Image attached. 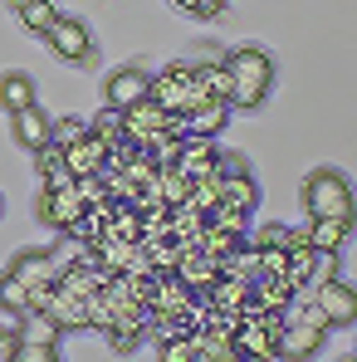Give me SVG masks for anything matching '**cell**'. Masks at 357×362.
<instances>
[{"label":"cell","mask_w":357,"mask_h":362,"mask_svg":"<svg viewBox=\"0 0 357 362\" xmlns=\"http://www.w3.org/2000/svg\"><path fill=\"white\" fill-rule=\"evenodd\" d=\"M216 157H221V142H216V137H201V132H191V137H181L177 167H181V172H186L191 181H201V177H221Z\"/></svg>","instance_id":"10"},{"label":"cell","mask_w":357,"mask_h":362,"mask_svg":"<svg viewBox=\"0 0 357 362\" xmlns=\"http://www.w3.org/2000/svg\"><path fill=\"white\" fill-rule=\"evenodd\" d=\"M206 226H221V230H235V235H250V211H235L226 201H216L206 211Z\"/></svg>","instance_id":"33"},{"label":"cell","mask_w":357,"mask_h":362,"mask_svg":"<svg viewBox=\"0 0 357 362\" xmlns=\"http://www.w3.org/2000/svg\"><path fill=\"white\" fill-rule=\"evenodd\" d=\"M284 250H289V274H294L298 284H308L313 279V259H318V245L308 240V226L303 230H289V245Z\"/></svg>","instance_id":"22"},{"label":"cell","mask_w":357,"mask_h":362,"mask_svg":"<svg viewBox=\"0 0 357 362\" xmlns=\"http://www.w3.org/2000/svg\"><path fill=\"white\" fill-rule=\"evenodd\" d=\"M83 216V196H78V181L64 186V191H49L40 186L35 191V221H45L49 230H74V221Z\"/></svg>","instance_id":"8"},{"label":"cell","mask_w":357,"mask_h":362,"mask_svg":"<svg viewBox=\"0 0 357 362\" xmlns=\"http://www.w3.org/2000/svg\"><path fill=\"white\" fill-rule=\"evenodd\" d=\"M45 40H49V49H54L64 64H78V69H88V64L98 59V49H93V35H88V25H83L78 15H54V25L45 30Z\"/></svg>","instance_id":"6"},{"label":"cell","mask_w":357,"mask_h":362,"mask_svg":"<svg viewBox=\"0 0 357 362\" xmlns=\"http://www.w3.org/2000/svg\"><path fill=\"white\" fill-rule=\"evenodd\" d=\"M259 274H289V250H284V245L259 250Z\"/></svg>","instance_id":"42"},{"label":"cell","mask_w":357,"mask_h":362,"mask_svg":"<svg viewBox=\"0 0 357 362\" xmlns=\"http://www.w3.org/2000/svg\"><path fill=\"white\" fill-rule=\"evenodd\" d=\"M328 343V318L318 313V303L308 299V289H298L294 303L284 308V328H279V358H313Z\"/></svg>","instance_id":"2"},{"label":"cell","mask_w":357,"mask_h":362,"mask_svg":"<svg viewBox=\"0 0 357 362\" xmlns=\"http://www.w3.org/2000/svg\"><path fill=\"white\" fill-rule=\"evenodd\" d=\"M157 191H162V201H167V206H181V201L191 196V177L172 162V167H162V172H157Z\"/></svg>","instance_id":"30"},{"label":"cell","mask_w":357,"mask_h":362,"mask_svg":"<svg viewBox=\"0 0 357 362\" xmlns=\"http://www.w3.org/2000/svg\"><path fill=\"white\" fill-rule=\"evenodd\" d=\"M157 358H167V362H196V338H191V333L162 338V343H157Z\"/></svg>","instance_id":"36"},{"label":"cell","mask_w":357,"mask_h":362,"mask_svg":"<svg viewBox=\"0 0 357 362\" xmlns=\"http://www.w3.org/2000/svg\"><path fill=\"white\" fill-rule=\"evenodd\" d=\"M83 303H88V328H98V333H103V328L118 318V308L108 303V294H103V289H98L93 299H83Z\"/></svg>","instance_id":"39"},{"label":"cell","mask_w":357,"mask_h":362,"mask_svg":"<svg viewBox=\"0 0 357 362\" xmlns=\"http://www.w3.org/2000/svg\"><path fill=\"white\" fill-rule=\"evenodd\" d=\"M0 313H10V318H25L30 313V284L15 269L0 274Z\"/></svg>","instance_id":"27"},{"label":"cell","mask_w":357,"mask_h":362,"mask_svg":"<svg viewBox=\"0 0 357 362\" xmlns=\"http://www.w3.org/2000/svg\"><path fill=\"white\" fill-rule=\"evenodd\" d=\"M235 245H245V235H235V230H221V226H206V235H201V255L226 259Z\"/></svg>","instance_id":"34"},{"label":"cell","mask_w":357,"mask_h":362,"mask_svg":"<svg viewBox=\"0 0 357 362\" xmlns=\"http://www.w3.org/2000/svg\"><path fill=\"white\" fill-rule=\"evenodd\" d=\"M78 196H83V206H103V201H113L103 172H98V177H78Z\"/></svg>","instance_id":"41"},{"label":"cell","mask_w":357,"mask_h":362,"mask_svg":"<svg viewBox=\"0 0 357 362\" xmlns=\"http://www.w3.org/2000/svg\"><path fill=\"white\" fill-rule=\"evenodd\" d=\"M45 313H49L59 328H88V303L74 299V294H64L59 284H54V294H49V303H45Z\"/></svg>","instance_id":"23"},{"label":"cell","mask_w":357,"mask_h":362,"mask_svg":"<svg viewBox=\"0 0 357 362\" xmlns=\"http://www.w3.org/2000/svg\"><path fill=\"white\" fill-rule=\"evenodd\" d=\"M226 69H230V108L240 113H254L269 93H274V54L264 45H240V49H226Z\"/></svg>","instance_id":"1"},{"label":"cell","mask_w":357,"mask_h":362,"mask_svg":"<svg viewBox=\"0 0 357 362\" xmlns=\"http://www.w3.org/2000/svg\"><path fill=\"white\" fill-rule=\"evenodd\" d=\"M357 230V216H313L308 221V240L318 250H343Z\"/></svg>","instance_id":"17"},{"label":"cell","mask_w":357,"mask_h":362,"mask_svg":"<svg viewBox=\"0 0 357 362\" xmlns=\"http://www.w3.org/2000/svg\"><path fill=\"white\" fill-rule=\"evenodd\" d=\"M221 201L235 206V211H254L259 206V186H254L250 172H230V177H221Z\"/></svg>","instance_id":"24"},{"label":"cell","mask_w":357,"mask_h":362,"mask_svg":"<svg viewBox=\"0 0 357 362\" xmlns=\"http://www.w3.org/2000/svg\"><path fill=\"white\" fill-rule=\"evenodd\" d=\"M103 338H108L113 353H137V343L147 338V308H127V313H118V318L103 328Z\"/></svg>","instance_id":"12"},{"label":"cell","mask_w":357,"mask_h":362,"mask_svg":"<svg viewBox=\"0 0 357 362\" xmlns=\"http://www.w3.org/2000/svg\"><path fill=\"white\" fill-rule=\"evenodd\" d=\"M88 132H93V137H98L103 147H118L122 137H127V132H122V108H113V103H108V108H103L98 118L88 122Z\"/></svg>","instance_id":"32"},{"label":"cell","mask_w":357,"mask_h":362,"mask_svg":"<svg viewBox=\"0 0 357 362\" xmlns=\"http://www.w3.org/2000/svg\"><path fill=\"white\" fill-rule=\"evenodd\" d=\"M49 122L40 113V103H30V108H20V113H10V127H15V142L25 147V152H40V147H49Z\"/></svg>","instance_id":"15"},{"label":"cell","mask_w":357,"mask_h":362,"mask_svg":"<svg viewBox=\"0 0 357 362\" xmlns=\"http://www.w3.org/2000/svg\"><path fill=\"white\" fill-rule=\"evenodd\" d=\"M162 127H167V113L157 108V98H152V93H147V98H137L132 108H122V132H127V142H132V147H152Z\"/></svg>","instance_id":"9"},{"label":"cell","mask_w":357,"mask_h":362,"mask_svg":"<svg viewBox=\"0 0 357 362\" xmlns=\"http://www.w3.org/2000/svg\"><path fill=\"white\" fill-rule=\"evenodd\" d=\"M103 162H108V147L88 132V137H78L74 147H64V167L74 172V181L78 177H98L103 172Z\"/></svg>","instance_id":"14"},{"label":"cell","mask_w":357,"mask_h":362,"mask_svg":"<svg viewBox=\"0 0 357 362\" xmlns=\"http://www.w3.org/2000/svg\"><path fill=\"white\" fill-rule=\"evenodd\" d=\"M98 245V259H103V269H127L132 264V255H137V240H118V235H103Z\"/></svg>","instance_id":"31"},{"label":"cell","mask_w":357,"mask_h":362,"mask_svg":"<svg viewBox=\"0 0 357 362\" xmlns=\"http://www.w3.org/2000/svg\"><path fill=\"white\" fill-rule=\"evenodd\" d=\"M308 299L318 303L328 328H353L357 323V284H348L343 274H328V279L308 284Z\"/></svg>","instance_id":"5"},{"label":"cell","mask_w":357,"mask_h":362,"mask_svg":"<svg viewBox=\"0 0 357 362\" xmlns=\"http://www.w3.org/2000/svg\"><path fill=\"white\" fill-rule=\"evenodd\" d=\"M230 103H221V98H206V103H196L191 113H181L186 118V137L191 132H201V137H216V132H226V122H230Z\"/></svg>","instance_id":"20"},{"label":"cell","mask_w":357,"mask_h":362,"mask_svg":"<svg viewBox=\"0 0 357 362\" xmlns=\"http://www.w3.org/2000/svg\"><path fill=\"white\" fill-rule=\"evenodd\" d=\"M15 328H20V358L15 362H54L59 358L64 328L49 313H25V318H15Z\"/></svg>","instance_id":"7"},{"label":"cell","mask_w":357,"mask_h":362,"mask_svg":"<svg viewBox=\"0 0 357 362\" xmlns=\"http://www.w3.org/2000/svg\"><path fill=\"white\" fill-rule=\"evenodd\" d=\"M167 221H172V206H147V211H142V240L167 235Z\"/></svg>","instance_id":"40"},{"label":"cell","mask_w":357,"mask_h":362,"mask_svg":"<svg viewBox=\"0 0 357 362\" xmlns=\"http://www.w3.org/2000/svg\"><path fill=\"white\" fill-rule=\"evenodd\" d=\"M245 240L254 245V250H269V245H289V226H259V230H250Z\"/></svg>","instance_id":"43"},{"label":"cell","mask_w":357,"mask_h":362,"mask_svg":"<svg viewBox=\"0 0 357 362\" xmlns=\"http://www.w3.org/2000/svg\"><path fill=\"white\" fill-rule=\"evenodd\" d=\"M20 358V328H0V362Z\"/></svg>","instance_id":"44"},{"label":"cell","mask_w":357,"mask_h":362,"mask_svg":"<svg viewBox=\"0 0 357 362\" xmlns=\"http://www.w3.org/2000/svg\"><path fill=\"white\" fill-rule=\"evenodd\" d=\"M147 93L157 98V108H162V113H191L196 103H206V88H201L196 64H191V59L162 64V69L152 74V88H147Z\"/></svg>","instance_id":"4"},{"label":"cell","mask_w":357,"mask_h":362,"mask_svg":"<svg viewBox=\"0 0 357 362\" xmlns=\"http://www.w3.org/2000/svg\"><path fill=\"white\" fill-rule=\"evenodd\" d=\"M196 294L181 284V274H152V299L147 308H167V313H191Z\"/></svg>","instance_id":"18"},{"label":"cell","mask_w":357,"mask_h":362,"mask_svg":"<svg viewBox=\"0 0 357 362\" xmlns=\"http://www.w3.org/2000/svg\"><path fill=\"white\" fill-rule=\"evenodd\" d=\"M35 93H40V88H35L30 74H0V113H20V108L40 103Z\"/></svg>","instance_id":"21"},{"label":"cell","mask_w":357,"mask_h":362,"mask_svg":"<svg viewBox=\"0 0 357 362\" xmlns=\"http://www.w3.org/2000/svg\"><path fill=\"white\" fill-rule=\"evenodd\" d=\"M235 353H240V358L274 362V358H279V338H274L264 323H254V318H240V328H235Z\"/></svg>","instance_id":"13"},{"label":"cell","mask_w":357,"mask_h":362,"mask_svg":"<svg viewBox=\"0 0 357 362\" xmlns=\"http://www.w3.org/2000/svg\"><path fill=\"white\" fill-rule=\"evenodd\" d=\"M137 245L147 250V259H152V269H157V274H177L181 255H186V250H181L172 235H157V240H137Z\"/></svg>","instance_id":"28"},{"label":"cell","mask_w":357,"mask_h":362,"mask_svg":"<svg viewBox=\"0 0 357 362\" xmlns=\"http://www.w3.org/2000/svg\"><path fill=\"white\" fill-rule=\"evenodd\" d=\"M177 274H181V284H186L191 294H206V289L221 279V259H211V255H201V250H186Z\"/></svg>","instance_id":"16"},{"label":"cell","mask_w":357,"mask_h":362,"mask_svg":"<svg viewBox=\"0 0 357 362\" xmlns=\"http://www.w3.org/2000/svg\"><path fill=\"white\" fill-rule=\"evenodd\" d=\"M108 235H118V240H142V211L127 206V201H113V211H108Z\"/></svg>","instance_id":"29"},{"label":"cell","mask_w":357,"mask_h":362,"mask_svg":"<svg viewBox=\"0 0 357 362\" xmlns=\"http://www.w3.org/2000/svg\"><path fill=\"white\" fill-rule=\"evenodd\" d=\"M181 15H196V20H221L230 10V0H172Z\"/></svg>","instance_id":"38"},{"label":"cell","mask_w":357,"mask_h":362,"mask_svg":"<svg viewBox=\"0 0 357 362\" xmlns=\"http://www.w3.org/2000/svg\"><path fill=\"white\" fill-rule=\"evenodd\" d=\"M0 211H5V196H0Z\"/></svg>","instance_id":"45"},{"label":"cell","mask_w":357,"mask_h":362,"mask_svg":"<svg viewBox=\"0 0 357 362\" xmlns=\"http://www.w3.org/2000/svg\"><path fill=\"white\" fill-rule=\"evenodd\" d=\"M250 284L254 279H240V274H221L201 299H211L216 308H245V299H250Z\"/></svg>","instance_id":"25"},{"label":"cell","mask_w":357,"mask_h":362,"mask_svg":"<svg viewBox=\"0 0 357 362\" xmlns=\"http://www.w3.org/2000/svg\"><path fill=\"white\" fill-rule=\"evenodd\" d=\"M216 201H221V177L191 181V196H186V206H196V211H211Z\"/></svg>","instance_id":"37"},{"label":"cell","mask_w":357,"mask_h":362,"mask_svg":"<svg viewBox=\"0 0 357 362\" xmlns=\"http://www.w3.org/2000/svg\"><path fill=\"white\" fill-rule=\"evenodd\" d=\"M10 269L35 289V284H54L59 279V264H54V255L49 250H20L15 259H10Z\"/></svg>","instance_id":"19"},{"label":"cell","mask_w":357,"mask_h":362,"mask_svg":"<svg viewBox=\"0 0 357 362\" xmlns=\"http://www.w3.org/2000/svg\"><path fill=\"white\" fill-rule=\"evenodd\" d=\"M298 196H303L308 221H313V216H357V191H353V181L343 177L338 167L308 172L303 186H298Z\"/></svg>","instance_id":"3"},{"label":"cell","mask_w":357,"mask_h":362,"mask_svg":"<svg viewBox=\"0 0 357 362\" xmlns=\"http://www.w3.org/2000/svg\"><path fill=\"white\" fill-rule=\"evenodd\" d=\"M147 88H152V74L147 69H113L103 78V98L113 108H132L137 98H147Z\"/></svg>","instance_id":"11"},{"label":"cell","mask_w":357,"mask_h":362,"mask_svg":"<svg viewBox=\"0 0 357 362\" xmlns=\"http://www.w3.org/2000/svg\"><path fill=\"white\" fill-rule=\"evenodd\" d=\"M10 10H15V20L30 30V35H45L49 25H54V0H10Z\"/></svg>","instance_id":"26"},{"label":"cell","mask_w":357,"mask_h":362,"mask_svg":"<svg viewBox=\"0 0 357 362\" xmlns=\"http://www.w3.org/2000/svg\"><path fill=\"white\" fill-rule=\"evenodd\" d=\"M78 137H88V122L83 118H54L49 122V142H54V147H74V142H78Z\"/></svg>","instance_id":"35"}]
</instances>
